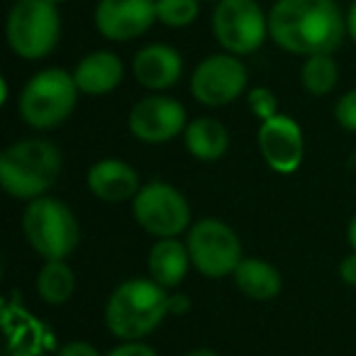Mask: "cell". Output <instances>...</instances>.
<instances>
[{
  "instance_id": "e0dca14e",
  "label": "cell",
  "mask_w": 356,
  "mask_h": 356,
  "mask_svg": "<svg viewBox=\"0 0 356 356\" xmlns=\"http://www.w3.org/2000/svg\"><path fill=\"white\" fill-rule=\"evenodd\" d=\"M191 254L184 242H178L176 237H163L156 239L149 249L147 268L149 278L156 281L161 288H176L184 283L186 273L191 268Z\"/></svg>"
},
{
  "instance_id": "8992f818",
  "label": "cell",
  "mask_w": 356,
  "mask_h": 356,
  "mask_svg": "<svg viewBox=\"0 0 356 356\" xmlns=\"http://www.w3.org/2000/svg\"><path fill=\"white\" fill-rule=\"evenodd\" d=\"M6 35L13 54L20 59H44L59 44V10L51 0H15L8 13Z\"/></svg>"
},
{
  "instance_id": "f1b7e54d",
  "label": "cell",
  "mask_w": 356,
  "mask_h": 356,
  "mask_svg": "<svg viewBox=\"0 0 356 356\" xmlns=\"http://www.w3.org/2000/svg\"><path fill=\"white\" fill-rule=\"evenodd\" d=\"M346 32H349L351 42L356 44V0L351 3L349 8V15H346Z\"/></svg>"
},
{
  "instance_id": "7402d4cb",
  "label": "cell",
  "mask_w": 356,
  "mask_h": 356,
  "mask_svg": "<svg viewBox=\"0 0 356 356\" xmlns=\"http://www.w3.org/2000/svg\"><path fill=\"white\" fill-rule=\"evenodd\" d=\"M200 13L198 0H156V20L166 27H188Z\"/></svg>"
},
{
  "instance_id": "277c9868",
  "label": "cell",
  "mask_w": 356,
  "mask_h": 356,
  "mask_svg": "<svg viewBox=\"0 0 356 356\" xmlns=\"http://www.w3.org/2000/svg\"><path fill=\"white\" fill-rule=\"evenodd\" d=\"M79 86L64 69H44L25 83L20 93V115L35 129H54L76 110Z\"/></svg>"
},
{
  "instance_id": "484cf974",
  "label": "cell",
  "mask_w": 356,
  "mask_h": 356,
  "mask_svg": "<svg viewBox=\"0 0 356 356\" xmlns=\"http://www.w3.org/2000/svg\"><path fill=\"white\" fill-rule=\"evenodd\" d=\"M59 356H103L88 341H69L59 349Z\"/></svg>"
},
{
  "instance_id": "d4e9b609",
  "label": "cell",
  "mask_w": 356,
  "mask_h": 356,
  "mask_svg": "<svg viewBox=\"0 0 356 356\" xmlns=\"http://www.w3.org/2000/svg\"><path fill=\"white\" fill-rule=\"evenodd\" d=\"M105 356H159V354L149 344H144V341H122L120 346L110 349Z\"/></svg>"
},
{
  "instance_id": "ba28073f",
  "label": "cell",
  "mask_w": 356,
  "mask_h": 356,
  "mask_svg": "<svg viewBox=\"0 0 356 356\" xmlns=\"http://www.w3.org/2000/svg\"><path fill=\"white\" fill-rule=\"evenodd\" d=\"M213 35L227 54H254L268 37V17L257 0H218Z\"/></svg>"
},
{
  "instance_id": "ffe728a7",
  "label": "cell",
  "mask_w": 356,
  "mask_h": 356,
  "mask_svg": "<svg viewBox=\"0 0 356 356\" xmlns=\"http://www.w3.org/2000/svg\"><path fill=\"white\" fill-rule=\"evenodd\" d=\"M76 291V273L66 261H44L37 273V293L47 305H64Z\"/></svg>"
},
{
  "instance_id": "5b68a950",
  "label": "cell",
  "mask_w": 356,
  "mask_h": 356,
  "mask_svg": "<svg viewBox=\"0 0 356 356\" xmlns=\"http://www.w3.org/2000/svg\"><path fill=\"white\" fill-rule=\"evenodd\" d=\"M22 229L30 247L47 261H64L81 239L79 222L69 205L44 195L30 200L22 215Z\"/></svg>"
},
{
  "instance_id": "2e32d148",
  "label": "cell",
  "mask_w": 356,
  "mask_h": 356,
  "mask_svg": "<svg viewBox=\"0 0 356 356\" xmlns=\"http://www.w3.org/2000/svg\"><path fill=\"white\" fill-rule=\"evenodd\" d=\"M122 76H124V66L120 61V56L105 49L83 56L79 61V66L74 69L76 86L86 95L110 93V90H115L122 83Z\"/></svg>"
},
{
  "instance_id": "4dcf8cb0",
  "label": "cell",
  "mask_w": 356,
  "mask_h": 356,
  "mask_svg": "<svg viewBox=\"0 0 356 356\" xmlns=\"http://www.w3.org/2000/svg\"><path fill=\"white\" fill-rule=\"evenodd\" d=\"M186 356H220L218 351H213V349H193V351H188Z\"/></svg>"
},
{
  "instance_id": "9c48e42d",
  "label": "cell",
  "mask_w": 356,
  "mask_h": 356,
  "mask_svg": "<svg viewBox=\"0 0 356 356\" xmlns=\"http://www.w3.org/2000/svg\"><path fill=\"white\" fill-rule=\"evenodd\" d=\"M132 215L144 232L154 237H178L191 229V205L181 191L163 181H154L139 188L132 200Z\"/></svg>"
},
{
  "instance_id": "f546056e",
  "label": "cell",
  "mask_w": 356,
  "mask_h": 356,
  "mask_svg": "<svg viewBox=\"0 0 356 356\" xmlns=\"http://www.w3.org/2000/svg\"><path fill=\"white\" fill-rule=\"evenodd\" d=\"M346 239H349L351 249L356 252V215L351 218V222H349V229H346Z\"/></svg>"
},
{
  "instance_id": "5bb4252c",
  "label": "cell",
  "mask_w": 356,
  "mask_h": 356,
  "mask_svg": "<svg viewBox=\"0 0 356 356\" xmlns=\"http://www.w3.org/2000/svg\"><path fill=\"white\" fill-rule=\"evenodd\" d=\"M88 188L95 198L105 203H124L134 200L139 193V173L122 159H100L88 168Z\"/></svg>"
},
{
  "instance_id": "83f0119b",
  "label": "cell",
  "mask_w": 356,
  "mask_h": 356,
  "mask_svg": "<svg viewBox=\"0 0 356 356\" xmlns=\"http://www.w3.org/2000/svg\"><path fill=\"white\" fill-rule=\"evenodd\" d=\"M191 307V300L186 296H171V300H168V312H173V315H186Z\"/></svg>"
},
{
  "instance_id": "603a6c76",
  "label": "cell",
  "mask_w": 356,
  "mask_h": 356,
  "mask_svg": "<svg viewBox=\"0 0 356 356\" xmlns=\"http://www.w3.org/2000/svg\"><path fill=\"white\" fill-rule=\"evenodd\" d=\"M247 103H249V110H252L254 115H257L259 120H268L273 118V115H278V100L276 95H273V90L264 88V86H259V88L249 90L247 95Z\"/></svg>"
},
{
  "instance_id": "6da1fadb",
  "label": "cell",
  "mask_w": 356,
  "mask_h": 356,
  "mask_svg": "<svg viewBox=\"0 0 356 356\" xmlns=\"http://www.w3.org/2000/svg\"><path fill=\"white\" fill-rule=\"evenodd\" d=\"M268 35L281 49L307 59L337 51L349 32L337 0H278L268 13Z\"/></svg>"
},
{
  "instance_id": "7c38bea8",
  "label": "cell",
  "mask_w": 356,
  "mask_h": 356,
  "mask_svg": "<svg viewBox=\"0 0 356 356\" xmlns=\"http://www.w3.org/2000/svg\"><path fill=\"white\" fill-rule=\"evenodd\" d=\"M259 152L268 168L276 173H293L300 168L305 142H302V129L288 115H273L264 120L259 127Z\"/></svg>"
},
{
  "instance_id": "d6986e66",
  "label": "cell",
  "mask_w": 356,
  "mask_h": 356,
  "mask_svg": "<svg viewBox=\"0 0 356 356\" xmlns=\"http://www.w3.org/2000/svg\"><path fill=\"white\" fill-rule=\"evenodd\" d=\"M232 276L239 291L252 300L266 302L281 293V273L273 264L264 259H242Z\"/></svg>"
},
{
  "instance_id": "7a4b0ae2",
  "label": "cell",
  "mask_w": 356,
  "mask_h": 356,
  "mask_svg": "<svg viewBox=\"0 0 356 356\" xmlns=\"http://www.w3.org/2000/svg\"><path fill=\"white\" fill-rule=\"evenodd\" d=\"M171 296L152 278H127L105 302V325L122 341H142L168 315Z\"/></svg>"
},
{
  "instance_id": "52a82bcc",
  "label": "cell",
  "mask_w": 356,
  "mask_h": 356,
  "mask_svg": "<svg viewBox=\"0 0 356 356\" xmlns=\"http://www.w3.org/2000/svg\"><path fill=\"white\" fill-rule=\"evenodd\" d=\"M186 247L193 266L205 278L232 276L242 264V242L237 232L218 218H203L191 225Z\"/></svg>"
},
{
  "instance_id": "ac0fdd59",
  "label": "cell",
  "mask_w": 356,
  "mask_h": 356,
  "mask_svg": "<svg viewBox=\"0 0 356 356\" xmlns=\"http://www.w3.org/2000/svg\"><path fill=\"white\" fill-rule=\"evenodd\" d=\"M184 137L188 154L198 161H218L229 149L227 127L215 118H198L188 122Z\"/></svg>"
},
{
  "instance_id": "4316f807",
  "label": "cell",
  "mask_w": 356,
  "mask_h": 356,
  "mask_svg": "<svg viewBox=\"0 0 356 356\" xmlns=\"http://www.w3.org/2000/svg\"><path fill=\"white\" fill-rule=\"evenodd\" d=\"M339 276H341V281H344L346 286H356V252L341 259Z\"/></svg>"
},
{
  "instance_id": "44dd1931",
  "label": "cell",
  "mask_w": 356,
  "mask_h": 356,
  "mask_svg": "<svg viewBox=\"0 0 356 356\" xmlns=\"http://www.w3.org/2000/svg\"><path fill=\"white\" fill-rule=\"evenodd\" d=\"M337 81H339V69H337V61L332 59V54L307 56L300 69L302 88L310 95H317V98L332 93Z\"/></svg>"
},
{
  "instance_id": "3957f363",
  "label": "cell",
  "mask_w": 356,
  "mask_h": 356,
  "mask_svg": "<svg viewBox=\"0 0 356 356\" xmlns=\"http://www.w3.org/2000/svg\"><path fill=\"white\" fill-rule=\"evenodd\" d=\"M61 152L47 139H22L0 154V186L17 200L42 198L61 173Z\"/></svg>"
},
{
  "instance_id": "4fadbf2b",
  "label": "cell",
  "mask_w": 356,
  "mask_h": 356,
  "mask_svg": "<svg viewBox=\"0 0 356 356\" xmlns=\"http://www.w3.org/2000/svg\"><path fill=\"white\" fill-rule=\"evenodd\" d=\"M93 17L105 40H137L156 20V0H100Z\"/></svg>"
},
{
  "instance_id": "1f68e13d",
  "label": "cell",
  "mask_w": 356,
  "mask_h": 356,
  "mask_svg": "<svg viewBox=\"0 0 356 356\" xmlns=\"http://www.w3.org/2000/svg\"><path fill=\"white\" fill-rule=\"evenodd\" d=\"M51 3H54V6H59V3H66V0H51Z\"/></svg>"
},
{
  "instance_id": "9a60e30c",
  "label": "cell",
  "mask_w": 356,
  "mask_h": 356,
  "mask_svg": "<svg viewBox=\"0 0 356 356\" xmlns=\"http://www.w3.org/2000/svg\"><path fill=\"white\" fill-rule=\"evenodd\" d=\"M134 79L149 90L173 88L184 74V59L168 44H149L134 54Z\"/></svg>"
},
{
  "instance_id": "8fae6325",
  "label": "cell",
  "mask_w": 356,
  "mask_h": 356,
  "mask_svg": "<svg viewBox=\"0 0 356 356\" xmlns=\"http://www.w3.org/2000/svg\"><path fill=\"white\" fill-rule=\"evenodd\" d=\"M127 127L134 139L144 144H166L186 132V108L168 95H147L129 110Z\"/></svg>"
},
{
  "instance_id": "cb8c5ba5",
  "label": "cell",
  "mask_w": 356,
  "mask_h": 356,
  "mask_svg": "<svg viewBox=\"0 0 356 356\" xmlns=\"http://www.w3.org/2000/svg\"><path fill=\"white\" fill-rule=\"evenodd\" d=\"M334 118L344 129L356 132V88L339 98V103H337V108H334Z\"/></svg>"
},
{
  "instance_id": "30bf717a",
  "label": "cell",
  "mask_w": 356,
  "mask_h": 356,
  "mask_svg": "<svg viewBox=\"0 0 356 356\" xmlns=\"http://www.w3.org/2000/svg\"><path fill=\"white\" fill-rule=\"evenodd\" d=\"M247 66L234 54H210L191 76V93L208 108H225L247 88Z\"/></svg>"
}]
</instances>
